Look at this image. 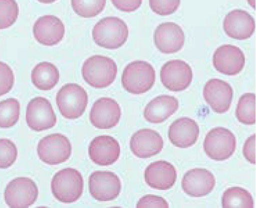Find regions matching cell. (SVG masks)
Segmentation results:
<instances>
[{
    "mask_svg": "<svg viewBox=\"0 0 256 208\" xmlns=\"http://www.w3.org/2000/svg\"><path fill=\"white\" fill-rule=\"evenodd\" d=\"M118 74V66L114 59L94 55L86 59L82 67L85 82L96 89H104L114 83Z\"/></svg>",
    "mask_w": 256,
    "mask_h": 208,
    "instance_id": "cell-1",
    "label": "cell"
},
{
    "mask_svg": "<svg viewBox=\"0 0 256 208\" xmlns=\"http://www.w3.org/2000/svg\"><path fill=\"white\" fill-rule=\"evenodd\" d=\"M128 37L126 23L118 17H106L100 20L92 30V38L98 46L108 50L121 48Z\"/></svg>",
    "mask_w": 256,
    "mask_h": 208,
    "instance_id": "cell-2",
    "label": "cell"
},
{
    "mask_svg": "<svg viewBox=\"0 0 256 208\" xmlns=\"http://www.w3.org/2000/svg\"><path fill=\"white\" fill-rule=\"evenodd\" d=\"M54 196L64 203L78 201L82 196L84 179L74 168H67L55 174L51 183Z\"/></svg>",
    "mask_w": 256,
    "mask_h": 208,
    "instance_id": "cell-3",
    "label": "cell"
},
{
    "mask_svg": "<svg viewBox=\"0 0 256 208\" xmlns=\"http://www.w3.org/2000/svg\"><path fill=\"white\" fill-rule=\"evenodd\" d=\"M156 81V71L153 66L144 61H135L124 70L122 84L124 89L132 94L148 92Z\"/></svg>",
    "mask_w": 256,
    "mask_h": 208,
    "instance_id": "cell-4",
    "label": "cell"
},
{
    "mask_svg": "<svg viewBox=\"0 0 256 208\" xmlns=\"http://www.w3.org/2000/svg\"><path fill=\"white\" fill-rule=\"evenodd\" d=\"M88 103L85 89L78 84H67L56 95V104L62 115L67 119H78L83 115Z\"/></svg>",
    "mask_w": 256,
    "mask_h": 208,
    "instance_id": "cell-5",
    "label": "cell"
},
{
    "mask_svg": "<svg viewBox=\"0 0 256 208\" xmlns=\"http://www.w3.org/2000/svg\"><path fill=\"white\" fill-rule=\"evenodd\" d=\"M206 154L216 161L226 160L236 149V138L224 127H216L207 134L204 143Z\"/></svg>",
    "mask_w": 256,
    "mask_h": 208,
    "instance_id": "cell-6",
    "label": "cell"
},
{
    "mask_svg": "<svg viewBox=\"0 0 256 208\" xmlns=\"http://www.w3.org/2000/svg\"><path fill=\"white\" fill-rule=\"evenodd\" d=\"M72 145L66 136L55 133L46 136L39 141L38 155L42 162L57 165L66 162L70 157Z\"/></svg>",
    "mask_w": 256,
    "mask_h": 208,
    "instance_id": "cell-7",
    "label": "cell"
},
{
    "mask_svg": "<svg viewBox=\"0 0 256 208\" xmlns=\"http://www.w3.org/2000/svg\"><path fill=\"white\" fill-rule=\"evenodd\" d=\"M38 196V189L28 177H17L7 184L4 191L6 205L12 208H28L34 205Z\"/></svg>",
    "mask_w": 256,
    "mask_h": 208,
    "instance_id": "cell-8",
    "label": "cell"
},
{
    "mask_svg": "<svg viewBox=\"0 0 256 208\" xmlns=\"http://www.w3.org/2000/svg\"><path fill=\"white\" fill-rule=\"evenodd\" d=\"M89 191L92 198L100 202L114 200L121 192L120 179L110 171H94L88 179Z\"/></svg>",
    "mask_w": 256,
    "mask_h": 208,
    "instance_id": "cell-9",
    "label": "cell"
},
{
    "mask_svg": "<svg viewBox=\"0 0 256 208\" xmlns=\"http://www.w3.org/2000/svg\"><path fill=\"white\" fill-rule=\"evenodd\" d=\"M192 70L184 61H169L161 68V82L168 90L174 92L187 89L192 82Z\"/></svg>",
    "mask_w": 256,
    "mask_h": 208,
    "instance_id": "cell-10",
    "label": "cell"
},
{
    "mask_svg": "<svg viewBox=\"0 0 256 208\" xmlns=\"http://www.w3.org/2000/svg\"><path fill=\"white\" fill-rule=\"evenodd\" d=\"M26 121L32 130L41 132L54 127L57 118L49 100L42 97H37L28 104Z\"/></svg>",
    "mask_w": 256,
    "mask_h": 208,
    "instance_id": "cell-11",
    "label": "cell"
},
{
    "mask_svg": "<svg viewBox=\"0 0 256 208\" xmlns=\"http://www.w3.org/2000/svg\"><path fill=\"white\" fill-rule=\"evenodd\" d=\"M212 62L216 71L224 75L234 76L244 69V54L238 47L224 45L214 52Z\"/></svg>",
    "mask_w": 256,
    "mask_h": 208,
    "instance_id": "cell-12",
    "label": "cell"
},
{
    "mask_svg": "<svg viewBox=\"0 0 256 208\" xmlns=\"http://www.w3.org/2000/svg\"><path fill=\"white\" fill-rule=\"evenodd\" d=\"M121 116V108L117 101L110 98H102L93 105L90 120L96 128L108 130L118 124Z\"/></svg>",
    "mask_w": 256,
    "mask_h": 208,
    "instance_id": "cell-13",
    "label": "cell"
},
{
    "mask_svg": "<svg viewBox=\"0 0 256 208\" xmlns=\"http://www.w3.org/2000/svg\"><path fill=\"white\" fill-rule=\"evenodd\" d=\"M204 97L211 109L218 114L228 112L234 98V90L226 82L212 79L206 84Z\"/></svg>",
    "mask_w": 256,
    "mask_h": 208,
    "instance_id": "cell-14",
    "label": "cell"
},
{
    "mask_svg": "<svg viewBox=\"0 0 256 208\" xmlns=\"http://www.w3.org/2000/svg\"><path fill=\"white\" fill-rule=\"evenodd\" d=\"M65 25L56 16L46 15L34 23V37L39 44L46 46L58 44L65 35Z\"/></svg>",
    "mask_w": 256,
    "mask_h": 208,
    "instance_id": "cell-15",
    "label": "cell"
},
{
    "mask_svg": "<svg viewBox=\"0 0 256 208\" xmlns=\"http://www.w3.org/2000/svg\"><path fill=\"white\" fill-rule=\"evenodd\" d=\"M90 158L100 166H110L119 159L120 146L117 140L110 136H99L89 145Z\"/></svg>",
    "mask_w": 256,
    "mask_h": 208,
    "instance_id": "cell-16",
    "label": "cell"
},
{
    "mask_svg": "<svg viewBox=\"0 0 256 208\" xmlns=\"http://www.w3.org/2000/svg\"><path fill=\"white\" fill-rule=\"evenodd\" d=\"M154 38L158 50L164 54L180 51L185 43V35L182 28L174 23L159 25L156 29Z\"/></svg>",
    "mask_w": 256,
    "mask_h": 208,
    "instance_id": "cell-17",
    "label": "cell"
},
{
    "mask_svg": "<svg viewBox=\"0 0 256 208\" xmlns=\"http://www.w3.org/2000/svg\"><path fill=\"white\" fill-rule=\"evenodd\" d=\"M164 145L160 134L148 128L136 132L130 141V150L139 158H150L160 153Z\"/></svg>",
    "mask_w": 256,
    "mask_h": 208,
    "instance_id": "cell-18",
    "label": "cell"
},
{
    "mask_svg": "<svg viewBox=\"0 0 256 208\" xmlns=\"http://www.w3.org/2000/svg\"><path fill=\"white\" fill-rule=\"evenodd\" d=\"M223 28L229 37L236 40H246L255 32V20L246 11L236 10L226 16Z\"/></svg>",
    "mask_w": 256,
    "mask_h": 208,
    "instance_id": "cell-19",
    "label": "cell"
},
{
    "mask_svg": "<svg viewBox=\"0 0 256 208\" xmlns=\"http://www.w3.org/2000/svg\"><path fill=\"white\" fill-rule=\"evenodd\" d=\"M214 175L204 168H194L185 174L182 180V187L192 197H204L211 193L216 186Z\"/></svg>",
    "mask_w": 256,
    "mask_h": 208,
    "instance_id": "cell-20",
    "label": "cell"
},
{
    "mask_svg": "<svg viewBox=\"0 0 256 208\" xmlns=\"http://www.w3.org/2000/svg\"><path fill=\"white\" fill-rule=\"evenodd\" d=\"M177 178L176 168L166 161H156L148 165L144 171V180L150 187L158 190L171 189Z\"/></svg>",
    "mask_w": 256,
    "mask_h": 208,
    "instance_id": "cell-21",
    "label": "cell"
},
{
    "mask_svg": "<svg viewBox=\"0 0 256 208\" xmlns=\"http://www.w3.org/2000/svg\"><path fill=\"white\" fill-rule=\"evenodd\" d=\"M200 127L196 121L182 117L173 122L169 128V139L175 146L187 148L192 146L200 136Z\"/></svg>",
    "mask_w": 256,
    "mask_h": 208,
    "instance_id": "cell-22",
    "label": "cell"
},
{
    "mask_svg": "<svg viewBox=\"0 0 256 208\" xmlns=\"http://www.w3.org/2000/svg\"><path fill=\"white\" fill-rule=\"evenodd\" d=\"M178 101L175 97L162 95L151 100L145 107V119L154 124L166 121L178 110Z\"/></svg>",
    "mask_w": 256,
    "mask_h": 208,
    "instance_id": "cell-23",
    "label": "cell"
},
{
    "mask_svg": "<svg viewBox=\"0 0 256 208\" xmlns=\"http://www.w3.org/2000/svg\"><path fill=\"white\" fill-rule=\"evenodd\" d=\"M59 79L58 69L50 62L39 63L32 72V83L39 90H52L58 84Z\"/></svg>",
    "mask_w": 256,
    "mask_h": 208,
    "instance_id": "cell-24",
    "label": "cell"
},
{
    "mask_svg": "<svg viewBox=\"0 0 256 208\" xmlns=\"http://www.w3.org/2000/svg\"><path fill=\"white\" fill-rule=\"evenodd\" d=\"M223 208H254L253 197L247 190L243 188H229L226 190L222 197Z\"/></svg>",
    "mask_w": 256,
    "mask_h": 208,
    "instance_id": "cell-25",
    "label": "cell"
},
{
    "mask_svg": "<svg viewBox=\"0 0 256 208\" xmlns=\"http://www.w3.org/2000/svg\"><path fill=\"white\" fill-rule=\"evenodd\" d=\"M256 99L254 93H246L240 98L236 117L241 123L245 125H254L256 121Z\"/></svg>",
    "mask_w": 256,
    "mask_h": 208,
    "instance_id": "cell-26",
    "label": "cell"
},
{
    "mask_svg": "<svg viewBox=\"0 0 256 208\" xmlns=\"http://www.w3.org/2000/svg\"><path fill=\"white\" fill-rule=\"evenodd\" d=\"M20 105L16 98L0 102V128H10L18 121Z\"/></svg>",
    "mask_w": 256,
    "mask_h": 208,
    "instance_id": "cell-27",
    "label": "cell"
},
{
    "mask_svg": "<svg viewBox=\"0 0 256 208\" xmlns=\"http://www.w3.org/2000/svg\"><path fill=\"white\" fill-rule=\"evenodd\" d=\"M106 0H71L74 12L84 19L99 15L105 9Z\"/></svg>",
    "mask_w": 256,
    "mask_h": 208,
    "instance_id": "cell-28",
    "label": "cell"
},
{
    "mask_svg": "<svg viewBox=\"0 0 256 208\" xmlns=\"http://www.w3.org/2000/svg\"><path fill=\"white\" fill-rule=\"evenodd\" d=\"M18 15L19 7L16 0H0V30L12 27Z\"/></svg>",
    "mask_w": 256,
    "mask_h": 208,
    "instance_id": "cell-29",
    "label": "cell"
},
{
    "mask_svg": "<svg viewBox=\"0 0 256 208\" xmlns=\"http://www.w3.org/2000/svg\"><path fill=\"white\" fill-rule=\"evenodd\" d=\"M18 149L15 143L8 139H0V169H6L15 163Z\"/></svg>",
    "mask_w": 256,
    "mask_h": 208,
    "instance_id": "cell-30",
    "label": "cell"
},
{
    "mask_svg": "<svg viewBox=\"0 0 256 208\" xmlns=\"http://www.w3.org/2000/svg\"><path fill=\"white\" fill-rule=\"evenodd\" d=\"M180 0H150V8L158 15L166 16L176 12Z\"/></svg>",
    "mask_w": 256,
    "mask_h": 208,
    "instance_id": "cell-31",
    "label": "cell"
},
{
    "mask_svg": "<svg viewBox=\"0 0 256 208\" xmlns=\"http://www.w3.org/2000/svg\"><path fill=\"white\" fill-rule=\"evenodd\" d=\"M14 71L6 63L0 62V96L6 95L14 87Z\"/></svg>",
    "mask_w": 256,
    "mask_h": 208,
    "instance_id": "cell-32",
    "label": "cell"
},
{
    "mask_svg": "<svg viewBox=\"0 0 256 208\" xmlns=\"http://www.w3.org/2000/svg\"><path fill=\"white\" fill-rule=\"evenodd\" d=\"M136 207L168 208L169 207V204L166 201V199L162 198V197L155 196V195L148 194L140 199Z\"/></svg>",
    "mask_w": 256,
    "mask_h": 208,
    "instance_id": "cell-33",
    "label": "cell"
},
{
    "mask_svg": "<svg viewBox=\"0 0 256 208\" xmlns=\"http://www.w3.org/2000/svg\"><path fill=\"white\" fill-rule=\"evenodd\" d=\"M112 5L122 12L130 13L138 10L142 0H112Z\"/></svg>",
    "mask_w": 256,
    "mask_h": 208,
    "instance_id": "cell-34",
    "label": "cell"
},
{
    "mask_svg": "<svg viewBox=\"0 0 256 208\" xmlns=\"http://www.w3.org/2000/svg\"><path fill=\"white\" fill-rule=\"evenodd\" d=\"M256 134H254L252 137H248L246 139V142L244 143V149H243L245 158L254 164L256 163Z\"/></svg>",
    "mask_w": 256,
    "mask_h": 208,
    "instance_id": "cell-35",
    "label": "cell"
},
{
    "mask_svg": "<svg viewBox=\"0 0 256 208\" xmlns=\"http://www.w3.org/2000/svg\"><path fill=\"white\" fill-rule=\"evenodd\" d=\"M39 3L44 4H52L55 3L57 0H37Z\"/></svg>",
    "mask_w": 256,
    "mask_h": 208,
    "instance_id": "cell-36",
    "label": "cell"
},
{
    "mask_svg": "<svg viewBox=\"0 0 256 208\" xmlns=\"http://www.w3.org/2000/svg\"><path fill=\"white\" fill-rule=\"evenodd\" d=\"M248 3L250 4V6L253 7L254 9H256V0H247Z\"/></svg>",
    "mask_w": 256,
    "mask_h": 208,
    "instance_id": "cell-37",
    "label": "cell"
}]
</instances>
